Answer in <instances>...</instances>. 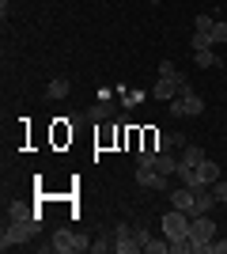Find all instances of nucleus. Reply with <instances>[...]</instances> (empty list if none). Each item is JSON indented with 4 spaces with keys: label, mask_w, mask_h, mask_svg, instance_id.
<instances>
[{
    "label": "nucleus",
    "mask_w": 227,
    "mask_h": 254,
    "mask_svg": "<svg viewBox=\"0 0 227 254\" xmlns=\"http://www.w3.org/2000/svg\"><path fill=\"white\" fill-rule=\"evenodd\" d=\"M212 193H216L220 205H227V182H212Z\"/></svg>",
    "instance_id": "22"
},
{
    "label": "nucleus",
    "mask_w": 227,
    "mask_h": 254,
    "mask_svg": "<svg viewBox=\"0 0 227 254\" xmlns=\"http://www.w3.org/2000/svg\"><path fill=\"white\" fill-rule=\"evenodd\" d=\"M155 171H163L167 179H171V175H178V156H171V152H159V156H155Z\"/></svg>",
    "instance_id": "13"
},
{
    "label": "nucleus",
    "mask_w": 227,
    "mask_h": 254,
    "mask_svg": "<svg viewBox=\"0 0 227 254\" xmlns=\"http://www.w3.org/2000/svg\"><path fill=\"white\" fill-rule=\"evenodd\" d=\"M68 91H72V87H68V80H65V76H57V80H49V87H45V95H49V99H65Z\"/></svg>",
    "instance_id": "14"
},
{
    "label": "nucleus",
    "mask_w": 227,
    "mask_h": 254,
    "mask_svg": "<svg viewBox=\"0 0 227 254\" xmlns=\"http://www.w3.org/2000/svg\"><path fill=\"white\" fill-rule=\"evenodd\" d=\"M189 212H182V209H174L171 205V212H163V220H159V228H163V235L167 239H185L189 235Z\"/></svg>",
    "instance_id": "5"
},
{
    "label": "nucleus",
    "mask_w": 227,
    "mask_h": 254,
    "mask_svg": "<svg viewBox=\"0 0 227 254\" xmlns=\"http://www.w3.org/2000/svg\"><path fill=\"white\" fill-rule=\"evenodd\" d=\"M185 87H189V80H185L182 72H178V76H159V80H155V87H151V99H159V103H171V99L182 95Z\"/></svg>",
    "instance_id": "6"
},
{
    "label": "nucleus",
    "mask_w": 227,
    "mask_h": 254,
    "mask_svg": "<svg viewBox=\"0 0 227 254\" xmlns=\"http://www.w3.org/2000/svg\"><path fill=\"white\" fill-rule=\"evenodd\" d=\"M197 114H205V99L193 87H185L178 99H171V118H197Z\"/></svg>",
    "instance_id": "4"
},
{
    "label": "nucleus",
    "mask_w": 227,
    "mask_h": 254,
    "mask_svg": "<svg viewBox=\"0 0 227 254\" xmlns=\"http://www.w3.org/2000/svg\"><path fill=\"white\" fill-rule=\"evenodd\" d=\"M208 46H212V34L208 31H193V38H189V50H208Z\"/></svg>",
    "instance_id": "16"
},
{
    "label": "nucleus",
    "mask_w": 227,
    "mask_h": 254,
    "mask_svg": "<svg viewBox=\"0 0 227 254\" xmlns=\"http://www.w3.org/2000/svg\"><path fill=\"white\" fill-rule=\"evenodd\" d=\"M38 224H42V216H34V220H8L4 235H0V251H11V247H23L27 239H34Z\"/></svg>",
    "instance_id": "1"
},
{
    "label": "nucleus",
    "mask_w": 227,
    "mask_h": 254,
    "mask_svg": "<svg viewBox=\"0 0 227 254\" xmlns=\"http://www.w3.org/2000/svg\"><path fill=\"white\" fill-rule=\"evenodd\" d=\"M216 193H212V186H197L193 190V216H201V212H212L216 209Z\"/></svg>",
    "instance_id": "9"
},
{
    "label": "nucleus",
    "mask_w": 227,
    "mask_h": 254,
    "mask_svg": "<svg viewBox=\"0 0 227 254\" xmlns=\"http://www.w3.org/2000/svg\"><path fill=\"white\" fill-rule=\"evenodd\" d=\"M91 251H95V254H106V251H114V243H110L106 235H98L95 243H91Z\"/></svg>",
    "instance_id": "21"
},
{
    "label": "nucleus",
    "mask_w": 227,
    "mask_h": 254,
    "mask_svg": "<svg viewBox=\"0 0 227 254\" xmlns=\"http://www.w3.org/2000/svg\"><path fill=\"white\" fill-rule=\"evenodd\" d=\"M136 182H140L144 190H167V175L155 167H136Z\"/></svg>",
    "instance_id": "8"
},
{
    "label": "nucleus",
    "mask_w": 227,
    "mask_h": 254,
    "mask_svg": "<svg viewBox=\"0 0 227 254\" xmlns=\"http://www.w3.org/2000/svg\"><path fill=\"white\" fill-rule=\"evenodd\" d=\"M49 251L53 254H80V251H91V239L80 235V232L61 228V232H53V239H49Z\"/></svg>",
    "instance_id": "3"
},
{
    "label": "nucleus",
    "mask_w": 227,
    "mask_h": 254,
    "mask_svg": "<svg viewBox=\"0 0 227 254\" xmlns=\"http://www.w3.org/2000/svg\"><path fill=\"white\" fill-rule=\"evenodd\" d=\"M144 251H148V254H167V251H171V239H167V235H163V239H159V235H151L148 243H144Z\"/></svg>",
    "instance_id": "15"
},
{
    "label": "nucleus",
    "mask_w": 227,
    "mask_h": 254,
    "mask_svg": "<svg viewBox=\"0 0 227 254\" xmlns=\"http://www.w3.org/2000/svg\"><path fill=\"white\" fill-rule=\"evenodd\" d=\"M133 235H136V243H148V239H151V232H148V228H133Z\"/></svg>",
    "instance_id": "24"
},
{
    "label": "nucleus",
    "mask_w": 227,
    "mask_h": 254,
    "mask_svg": "<svg viewBox=\"0 0 227 254\" xmlns=\"http://www.w3.org/2000/svg\"><path fill=\"white\" fill-rule=\"evenodd\" d=\"M212 27H216V15H208V11H201V15L193 19V31H208L212 34Z\"/></svg>",
    "instance_id": "18"
},
{
    "label": "nucleus",
    "mask_w": 227,
    "mask_h": 254,
    "mask_svg": "<svg viewBox=\"0 0 227 254\" xmlns=\"http://www.w3.org/2000/svg\"><path fill=\"white\" fill-rule=\"evenodd\" d=\"M189 239H193V254H212V239H216V224L208 212L189 220Z\"/></svg>",
    "instance_id": "2"
},
{
    "label": "nucleus",
    "mask_w": 227,
    "mask_h": 254,
    "mask_svg": "<svg viewBox=\"0 0 227 254\" xmlns=\"http://www.w3.org/2000/svg\"><path fill=\"white\" fill-rule=\"evenodd\" d=\"M8 11H11V0H0V15L8 19Z\"/></svg>",
    "instance_id": "26"
},
{
    "label": "nucleus",
    "mask_w": 227,
    "mask_h": 254,
    "mask_svg": "<svg viewBox=\"0 0 227 254\" xmlns=\"http://www.w3.org/2000/svg\"><path fill=\"white\" fill-rule=\"evenodd\" d=\"M171 254H193V239H171Z\"/></svg>",
    "instance_id": "19"
},
{
    "label": "nucleus",
    "mask_w": 227,
    "mask_h": 254,
    "mask_svg": "<svg viewBox=\"0 0 227 254\" xmlns=\"http://www.w3.org/2000/svg\"><path fill=\"white\" fill-rule=\"evenodd\" d=\"M212 254H227V239H220V243L212 239Z\"/></svg>",
    "instance_id": "25"
},
{
    "label": "nucleus",
    "mask_w": 227,
    "mask_h": 254,
    "mask_svg": "<svg viewBox=\"0 0 227 254\" xmlns=\"http://www.w3.org/2000/svg\"><path fill=\"white\" fill-rule=\"evenodd\" d=\"M171 205L193 216V186H178V190H171Z\"/></svg>",
    "instance_id": "10"
},
{
    "label": "nucleus",
    "mask_w": 227,
    "mask_h": 254,
    "mask_svg": "<svg viewBox=\"0 0 227 254\" xmlns=\"http://www.w3.org/2000/svg\"><path fill=\"white\" fill-rule=\"evenodd\" d=\"M159 76H178V64L174 61H159Z\"/></svg>",
    "instance_id": "23"
},
{
    "label": "nucleus",
    "mask_w": 227,
    "mask_h": 254,
    "mask_svg": "<svg viewBox=\"0 0 227 254\" xmlns=\"http://www.w3.org/2000/svg\"><path fill=\"white\" fill-rule=\"evenodd\" d=\"M227 42V23L216 19V27H212V46H224Z\"/></svg>",
    "instance_id": "20"
},
{
    "label": "nucleus",
    "mask_w": 227,
    "mask_h": 254,
    "mask_svg": "<svg viewBox=\"0 0 227 254\" xmlns=\"http://www.w3.org/2000/svg\"><path fill=\"white\" fill-rule=\"evenodd\" d=\"M114 251H118V254H136V251H144V247L136 243V235H133L129 224H118V228H114Z\"/></svg>",
    "instance_id": "7"
},
{
    "label": "nucleus",
    "mask_w": 227,
    "mask_h": 254,
    "mask_svg": "<svg viewBox=\"0 0 227 254\" xmlns=\"http://www.w3.org/2000/svg\"><path fill=\"white\" fill-rule=\"evenodd\" d=\"M197 182H201V186H212V182H220V163L205 159V163L197 167Z\"/></svg>",
    "instance_id": "11"
},
{
    "label": "nucleus",
    "mask_w": 227,
    "mask_h": 254,
    "mask_svg": "<svg viewBox=\"0 0 227 254\" xmlns=\"http://www.w3.org/2000/svg\"><path fill=\"white\" fill-rule=\"evenodd\" d=\"M155 148H136V167H155Z\"/></svg>",
    "instance_id": "17"
},
{
    "label": "nucleus",
    "mask_w": 227,
    "mask_h": 254,
    "mask_svg": "<svg viewBox=\"0 0 227 254\" xmlns=\"http://www.w3.org/2000/svg\"><path fill=\"white\" fill-rule=\"evenodd\" d=\"M193 61H197V68H216V64H220L216 46H208V50H197V53H193Z\"/></svg>",
    "instance_id": "12"
}]
</instances>
